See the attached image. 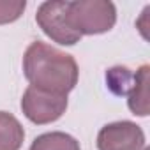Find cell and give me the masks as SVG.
Listing matches in <instances>:
<instances>
[{"mask_svg":"<svg viewBox=\"0 0 150 150\" xmlns=\"http://www.w3.org/2000/svg\"><path fill=\"white\" fill-rule=\"evenodd\" d=\"M148 74H150V65L143 64L132 78V85L127 94V106L132 111V115L138 117H146L148 115Z\"/></svg>","mask_w":150,"mask_h":150,"instance_id":"cell-6","label":"cell"},{"mask_svg":"<svg viewBox=\"0 0 150 150\" xmlns=\"http://www.w3.org/2000/svg\"><path fill=\"white\" fill-rule=\"evenodd\" d=\"M35 21L39 28L60 46H74L81 39V35L74 32L67 21V2L64 0L42 2L37 9Z\"/></svg>","mask_w":150,"mask_h":150,"instance_id":"cell-3","label":"cell"},{"mask_svg":"<svg viewBox=\"0 0 150 150\" xmlns=\"http://www.w3.org/2000/svg\"><path fill=\"white\" fill-rule=\"evenodd\" d=\"M23 72L32 87L57 96H67L80 78V69L72 55L41 41L27 48L23 55Z\"/></svg>","mask_w":150,"mask_h":150,"instance_id":"cell-1","label":"cell"},{"mask_svg":"<svg viewBox=\"0 0 150 150\" xmlns=\"http://www.w3.org/2000/svg\"><path fill=\"white\" fill-rule=\"evenodd\" d=\"M23 139L25 129L20 120L7 111H0V150H20Z\"/></svg>","mask_w":150,"mask_h":150,"instance_id":"cell-7","label":"cell"},{"mask_svg":"<svg viewBox=\"0 0 150 150\" xmlns=\"http://www.w3.org/2000/svg\"><path fill=\"white\" fill-rule=\"evenodd\" d=\"M67 21L80 35L106 34L117 23V7L108 0L67 2Z\"/></svg>","mask_w":150,"mask_h":150,"instance_id":"cell-2","label":"cell"},{"mask_svg":"<svg viewBox=\"0 0 150 150\" xmlns=\"http://www.w3.org/2000/svg\"><path fill=\"white\" fill-rule=\"evenodd\" d=\"M132 78H134V72H131L127 67H111L106 72V83L108 88L117 94V96H127L129 88L132 85Z\"/></svg>","mask_w":150,"mask_h":150,"instance_id":"cell-9","label":"cell"},{"mask_svg":"<svg viewBox=\"0 0 150 150\" xmlns=\"http://www.w3.org/2000/svg\"><path fill=\"white\" fill-rule=\"evenodd\" d=\"M25 7V0H0V25H7L20 20Z\"/></svg>","mask_w":150,"mask_h":150,"instance_id":"cell-10","label":"cell"},{"mask_svg":"<svg viewBox=\"0 0 150 150\" xmlns=\"http://www.w3.org/2000/svg\"><path fill=\"white\" fill-rule=\"evenodd\" d=\"M145 150H146V148H145Z\"/></svg>","mask_w":150,"mask_h":150,"instance_id":"cell-11","label":"cell"},{"mask_svg":"<svg viewBox=\"0 0 150 150\" xmlns=\"http://www.w3.org/2000/svg\"><path fill=\"white\" fill-rule=\"evenodd\" d=\"M30 150H81V148L80 141L74 136L62 131H51L39 134L32 141Z\"/></svg>","mask_w":150,"mask_h":150,"instance_id":"cell-8","label":"cell"},{"mask_svg":"<svg viewBox=\"0 0 150 150\" xmlns=\"http://www.w3.org/2000/svg\"><path fill=\"white\" fill-rule=\"evenodd\" d=\"M145 145L143 129L131 120L106 124L97 132V150H145Z\"/></svg>","mask_w":150,"mask_h":150,"instance_id":"cell-5","label":"cell"},{"mask_svg":"<svg viewBox=\"0 0 150 150\" xmlns=\"http://www.w3.org/2000/svg\"><path fill=\"white\" fill-rule=\"evenodd\" d=\"M67 110V96H57L44 90H39L32 85L25 90L21 97V111L23 115L37 125L51 124L58 120Z\"/></svg>","mask_w":150,"mask_h":150,"instance_id":"cell-4","label":"cell"}]
</instances>
